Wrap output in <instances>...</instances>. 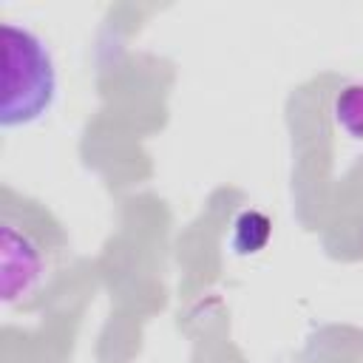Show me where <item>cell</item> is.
<instances>
[{
  "instance_id": "6da1fadb",
  "label": "cell",
  "mask_w": 363,
  "mask_h": 363,
  "mask_svg": "<svg viewBox=\"0 0 363 363\" xmlns=\"http://www.w3.org/2000/svg\"><path fill=\"white\" fill-rule=\"evenodd\" d=\"M57 99V65L45 40L17 23H3V96L6 130L40 122Z\"/></svg>"
},
{
  "instance_id": "3957f363",
  "label": "cell",
  "mask_w": 363,
  "mask_h": 363,
  "mask_svg": "<svg viewBox=\"0 0 363 363\" xmlns=\"http://www.w3.org/2000/svg\"><path fill=\"white\" fill-rule=\"evenodd\" d=\"M272 235V221L261 210H241L233 221V252L235 255H255L269 244Z\"/></svg>"
},
{
  "instance_id": "7a4b0ae2",
  "label": "cell",
  "mask_w": 363,
  "mask_h": 363,
  "mask_svg": "<svg viewBox=\"0 0 363 363\" xmlns=\"http://www.w3.org/2000/svg\"><path fill=\"white\" fill-rule=\"evenodd\" d=\"M0 278L3 301L11 303L34 292L43 278V252L28 233H20L14 224H3L0 238Z\"/></svg>"
},
{
  "instance_id": "277c9868",
  "label": "cell",
  "mask_w": 363,
  "mask_h": 363,
  "mask_svg": "<svg viewBox=\"0 0 363 363\" xmlns=\"http://www.w3.org/2000/svg\"><path fill=\"white\" fill-rule=\"evenodd\" d=\"M332 119L349 139H363V82H349L335 94Z\"/></svg>"
}]
</instances>
